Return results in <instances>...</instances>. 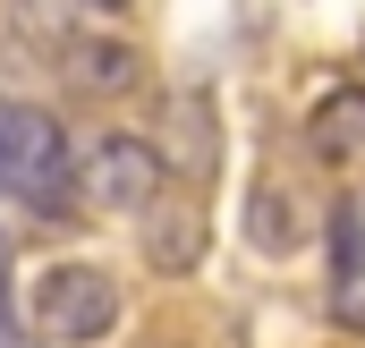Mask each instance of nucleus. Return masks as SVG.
I'll use <instances>...</instances> for the list:
<instances>
[{
    "mask_svg": "<svg viewBox=\"0 0 365 348\" xmlns=\"http://www.w3.org/2000/svg\"><path fill=\"white\" fill-rule=\"evenodd\" d=\"M0 195L43 221H60L77 204V153H68L60 119L34 102H0Z\"/></svg>",
    "mask_w": 365,
    "mask_h": 348,
    "instance_id": "f257e3e1",
    "label": "nucleus"
},
{
    "mask_svg": "<svg viewBox=\"0 0 365 348\" xmlns=\"http://www.w3.org/2000/svg\"><path fill=\"white\" fill-rule=\"evenodd\" d=\"M26 306H34V332L51 348H93L119 332V280L102 263H51Z\"/></svg>",
    "mask_w": 365,
    "mask_h": 348,
    "instance_id": "f03ea898",
    "label": "nucleus"
},
{
    "mask_svg": "<svg viewBox=\"0 0 365 348\" xmlns=\"http://www.w3.org/2000/svg\"><path fill=\"white\" fill-rule=\"evenodd\" d=\"M77 187H86L102 213H153V204H162V187H170V162H162V145H153V136L110 128V136H93V153L77 162Z\"/></svg>",
    "mask_w": 365,
    "mask_h": 348,
    "instance_id": "7ed1b4c3",
    "label": "nucleus"
},
{
    "mask_svg": "<svg viewBox=\"0 0 365 348\" xmlns=\"http://www.w3.org/2000/svg\"><path fill=\"white\" fill-rule=\"evenodd\" d=\"M60 77L77 93H102V102H110V93L145 86V60H136L119 34H60Z\"/></svg>",
    "mask_w": 365,
    "mask_h": 348,
    "instance_id": "20e7f679",
    "label": "nucleus"
},
{
    "mask_svg": "<svg viewBox=\"0 0 365 348\" xmlns=\"http://www.w3.org/2000/svg\"><path fill=\"white\" fill-rule=\"evenodd\" d=\"M306 153L323 170H357L365 162V86H331L306 111Z\"/></svg>",
    "mask_w": 365,
    "mask_h": 348,
    "instance_id": "39448f33",
    "label": "nucleus"
},
{
    "mask_svg": "<svg viewBox=\"0 0 365 348\" xmlns=\"http://www.w3.org/2000/svg\"><path fill=\"white\" fill-rule=\"evenodd\" d=\"M145 263L153 272H195L204 263V204H153L145 213Z\"/></svg>",
    "mask_w": 365,
    "mask_h": 348,
    "instance_id": "423d86ee",
    "label": "nucleus"
},
{
    "mask_svg": "<svg viewBox=\"0 0 365 348\" xmlns=\"http://www.w3.org/2000/svg\"><path fill=\"white\" fill-rule=\"evenodd\" d=\"M331 306L365 323V204H331Z\"/></svg>",
    "mask_w": 365,
    "mask_h": 348,
    "instance_id": "0eeeda50",
    "label": "nucleus"
},
{
    "mask_svg": "<svg viewBox=\"0 0 365 348\" xmlns=\"http://www.w3.org/2000/svg\"><path fill=\"white\" fill-rule=\"evenodd\" d=\"M170 136H179V153H162L179 178H212V162H221V119H212V102L204 93H170Z\"/></svg>",
    "mask_w": 365,
    "mask_h": 348,
    "instance_id": "6e6552de",
    "label": "nucleus"
},
{
    "mask_svg": "<svg viewBox=\"0 0 365 348\" xmlns=\"http://www.w3.org/2000/svg\"><path fill=\"white\" fill-rule=\"evenodd\" d=\"M247 238H255V255H297L306 247V213H297L289 187H255L247 195Z\"/></svg>",
    "mask_w": 365,
    "mask_h": 348,
    "instance_id": "1a4fd4ad",
    "label": "nucleus"
},
{
    "mask_svg": "<svg viewBox=\"0 0 365 348\" xmlns=\"http://www.w3.org/2000/svg\"><path fill=\"white\" fill-rule=\"evenodd\" d=\"M17 9H34V26H60V0H17Z\"/></svg>",
    "mask_w": 365,
    "mask_h": 348,
    "instance_id": "9d476101",
    "label": "nucleus"
},
{
    "mask_svg": "<svg viewBox=\"0 0 365 348\" xmlns=\"http://www.w3.org/2000/svg\"><path fill=\"white\" fill-rule=\"evenodd\" d=\"M93 9H128V0H93Z\"/></svg>",
    "mask_w": 365,
    "mask_h": 348,
    "instance_id": "9b49d317",
    "label": "nucleus"
}]
</instances>
